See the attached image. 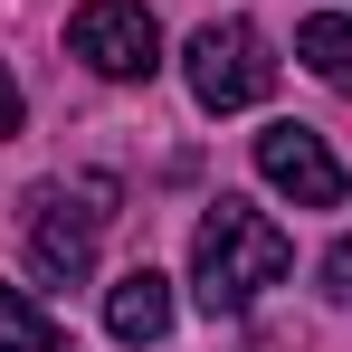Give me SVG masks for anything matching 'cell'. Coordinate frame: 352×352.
Wrapping results in <instances>:
<instances>
[{
    "label": "cell",
    "mask_w": 352,
    "mask_h": 352,
    "mask_svg": "<svg viewBox=\"0 0 352 352\" xmlns=\"http://www.w3.org/2000/svg\"><path fill=\"white\" fill-rule=\"evenodd\" d=\"M324 295H333V305H352V238H333V248H324Z\"/></svg>",
    "instance_id": "obj_9"
},
{
    "label": "cell",
    "mask_w": 352,
    "mask_h": 352,
    "mask_svg": "<svg viewBox=\"0 0 352 352\" xmlns=\"http://www.w3.org/2000/svg\"><path fill=\"white\" fill-rule=\"evenodd\" d=\"M257 172L276 181L295 210H343V190H352L343 162H333V143H324L314 124H267V133H257Z\"/></svg>",
    "instance_id": "obj_5"
},
{
    "label": "cell",
    "mask_w": 352,
    "mask_h": 352,
    "mask_svg": "<svg viewBox=\"0 0 352 352\" xmlns=\"http://www.w3.org/2000/svg\"><path fill=\"white\" fill-rule=\"evenodd\" d=\"M10 133H19V86L0 76V143H10Z\"/></svg>",
    "instance_id": "obj_10"
},
{
    "label": "cell",
    "mask_w": 352,
    "mask_h": 352,
    "mask_svg": "<svg viewBox=\"0 0 352 352\" xmlns=\"http://www.w3.org/2000/svg\"><path fill=\"white\" fill-rule=\"evenodd\" d=\"M181 76H190L200 115H238V105H257V96L276 86V58H267V38H257L248 19H210V29H190Z\"/></svg>",
    "instance_id": "obj_3"
},
{
    "label": "cell",
    "mask_w": 352,
    "mask_h": 352,
    "mask_svg": "<svg viewBox=\"0 0 352 352\" xmlns=\"http://www.w3.org/2000/svg\"><path fill=\"white\" fill-rule=\"evenodd\" d=\"M105 333L115 343H162L172 333V276H153V267H133L105 286Z\"/></svg>",
    "instance_id": "obj_6"
},
{
    "label": "cell",
    "mask_w": 352,
    "mask_h": 352,
    "mask_svg": "<svg viewBox=\"0 0 352 352\" xmlns=\"http://www.w3.org/2000/svg\"><path fill=\"white\" fill-rule=\"evenodd\" d=\"M286 267H295V248H286V229H276L267 210H248L229 190L200 210V229H190V286H200L210 314H248Z\"/></svg>",
    "instance_id": "obj_1"
},
{
    "label": "cell",
    "mask_w": 352,
    "mask_h": 352,
    "mask_svg": "<svg viewBox=\"0 0 352 352\" xmlns=\"http://www.w3.org/2000/svg\"><path fill=\"white\" fill-rule=\"evenodd\" d=\"M0 352H67V324L38 314L19 286H0Z\"/></svg>",
    "instance_id": "obj_8"
},
{
    "label": "cell",
    "mask_w": 352,
    "mask_h": 352,
    "mask_svg": "<svg viewBox=\"0 0 352 352\" xmlns=\"http://www.w3.org/2000/svg\"><path fill=\"white\" fill-rule=\"evenodd\" d=\"M67 58H86L96 76L133 86V76H153V67H162V29H153V10H143V0H86V10L67 19Z\"/></svg>",
    "instance_id": "obj_4"
},
{
    "label": "cell",
    "mask_w": 352,
    "mask_h": 352,
    "mask_svg": "<svg viewBox=\"0 0 352 352\" xmlns=\"http://www.w3.org/2000/svg\"><path fill=\"white\" fill-rule=\"evenodd\" d=\"M295 58L314 67L324 86H343V96H352V19H333V10L305 19V29H295Z\"/></svg>",
    "instance_id": "obj_7"
},
{
    "label": "cell",
    "mask_w": 352,
    "mask_h": 352,
    "mask_svg": "<svg viewBox=\"0 0 352 352\" xmlns=\"http://www.w3.org/2000/svg\"><path fill=\"white\" fill-rule=\"evenodd\" d=\"M115 181L105 172H76V181H38L29 190V257H38V276H58V286H76L86 267H96V248H105V229H115Z\"/></svg>",
    "instance_id": "obj_2"
}]
</instances>
